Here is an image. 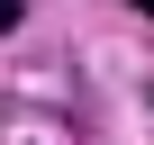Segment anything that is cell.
<instances>
[{"label":"cell","instance_id":"obj_1","mask_svg":"<svg viewBox=\"0 0 154 145\" xmlns=\"http://www.w3.org/2000/svg\"><path fill=\"white\" fill-rule=\"evenodd\" d=\"M136 18H154V0H136Z\"/></svg>","mask_w":154,"mask_h":145}]
</instances>
